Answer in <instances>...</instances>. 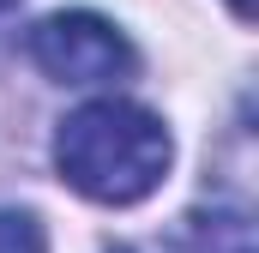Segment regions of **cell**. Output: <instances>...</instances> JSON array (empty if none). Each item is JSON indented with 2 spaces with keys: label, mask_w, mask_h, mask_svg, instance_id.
Masks as SVG:
<instances>
[{
  "label": "cell",
  "mask_w": 259,
  "mask_h": 253,
  "mask_svg": "<svg viewBox=\"0 0 259 253\" xmlns=\"http://www.w3.org/2000/svg\"><path fill=\"white\" fill-rule=\"evenodd\" d=\"M235 6V18H253V0H229Z\"/></svg>",
  "instance_id": "5b68a950"
},
{
  "label": "cell",
  "mask_w": 259,
  "mask_h": 253,
  "mask_svg": "<svg viewBox=\"0 0 259 253\" xmlns=\"http://www.w3.org/2000/svg\"><path fill=\"white\" fill-rule=\"evenodd\" d=\"M30 61L55 85H121L133 78L139 55L103 12H49L30 30Z\"/></svg>",
  "instance_id": "7a4b0ae2"
},
{
  "label": "cell",
  "mask_w": 259,
  "mask_h": 253,
  "mask_svg": "<svg viewBox=\"0 0 259 253\" xmlns=\"http://www.w3.org/2000/svg\"><path fill=\"white\" fill-rule=\"evenodd\" d=\"M175 157L169 126L145 103L127 97H97L72 109L55 133V169L78 199L91 205H139L163 187Z\"/></svg>",
  "instance_id": "6da1fadb"
},
{
  "label": "cell",
  "mask_w": 259,
  "mask_h": 253,
  "mask_svg": "<svg viewBox=\"0 0 259 253\" xmlns=\"http://www.w3.org/2000/svg\"><path fill=\"white\" fill-rule=\"evenodd\" d=\"M109 253H133V247H109Z\"/></svg>",
  "instance_id": "8992f818"
},
{
  "label": "cell",
  "mask_w": 259,
  "mask_h": 253,
  "mask_svg": "<svg viewBox=\"0 0 259 253\" xmlns=\"http://www.w3.org/2000/svg\"><path fill=\"white\" fill-rule=\"evenodd\" d=\"M193 241L199 253H253V229L241 211H211V217H193Z\"/></svg>",
  "instance_id": "3957f363"
},
{
  "label": "cell",
  "mask_w": 259,
  "mask_h": 253,
  "mask_svg": "<svg viewBox=\"0 0 259 253\" xmlns=\"http://www.w3.org/2000/svg\"><path fill=\"white\" fill-rule=\"evenodd\" d=\"M0 253H49L42 223L30 211H0Z\"/></svg>",
  "instance_id": "277c9868"
}]
</instances>
